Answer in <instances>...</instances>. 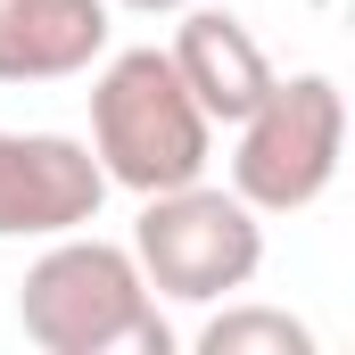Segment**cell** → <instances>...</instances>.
<instances>
[{"mask_svg": "<svg viewBox=\"0 0 355 355\" xmlns=\"http://www.w3.org/2000/svg\"><path fill=\"white\" fill-rule=\"evenodd\" d=\"M17 331L42 355H174V322L132 248L99 232H58L17 281Z\"/></svg>", "mask_w": 355, "mask_h": 355, "instance_id": "1", "label": "cell"}, {"mask_svg": "<svg viewBox=\"0 0 355 355\" xmlns=\"http://www.w3.org/2000/svg\"><path fill=\"white\" fill-rule=\"evenodd\" d=\"M91 149L116 190L157 198L182 182H207L215 157V116L182 83L174 50H116L91 75Z\"/></svg>", "mask_w": 355, "mask_h": 355, "instance_id": "2", "label": "cell"}, {"mask_svg": "<svg viewBox=\"0 0 355 355\" xmlns=\"http://www.w3.org/2000/svg\"><path fill=\"white\" fill-rule=\"evenodd\" d=\"M132 257L157 281V297L174 306H215L232 289H248L265 265V223L240 190H215V182H182L141 198V223H132Z\"/></svg>", "mask_w": 355, "mask_h": 355, "instance_id": "3", "label": "cell"}, {"mask_svg": "<svg viewBox=\"0 0 355 355\" xmlns=\"http://www.w3.org/2000/svg\"><path fill=\"white\" fill-rule=\"evenodd\" d=\"M347 157V99L331 75H281L265 91V107L240 124V149H232V190L257 207V215H297L314 207Z\"/></svg>", "mask_w": 355, "mask_h": 355, "instance_id": "4", "label": "cell"}, {"mask_svg": "<svg viewBox=\"0 0 355 355\" xmlns=\"http://www.w3.org/2000/svg\"><path fill=\"white\" fill-rule=\"evenodd\" d=\"M116 182L75 132H0V240H58L99 223Z\"/></svg>", "mask_w": 355, "mask_h": 355, "instance_id": "5", "label": "cell"}, {"mask_svg": "<svg viewBox=\"0 0 355 355\" xmlns=\"http://www.w3.org/2000/svg\"><path fill=\"white\" fill-rule=\"evenodd\" d=\"M174 67H182V83L198 91V107L215 116V124H248L257 107H265V91L281 83L272 75V58H265V42L232 17V8H182V25H174Z\"/></svg>", "mask_w": 355, "mask_h": 355, "instance_id": "6", "label": "cell"}, {"mask_svg": "<svg viewBox=\"0 0 355 355\" xmlns=\"http://www.w3.org/2000/svg\"><path fill=\"white\" fill-rule=\"evenodd\" d=\"M116 0H0V83H67L107 58Z\"/></svg>", "mask_w": 355, "mask_h": 355, "instance_id": "7", "label": "cell"}, {"mask_svg": "<svg viewBox=\"0 0 355 355\" xmlns=\"http://www.w3.org/2000/svg\"><path fill=\"white\" fill-rule=\"evenodd\" d=\"M198 355H314V331L281 306H223L198 331Z\"/></svg>", "mask_w": 355, "mask_h": 355, "instance_id": "8", "label": "cell"}, {"mask_svg": "<svg viewBox=\"0 0 355 355\" xmlns=\"http://www.w3.org/2000/svg\"><path fill=\"white\" fill-rule=\"evenodd\" d=\"M116 8H141V17H182L190 0H116Z\"/></svg>", "mask_w": 355, "mask_h": 355, "instance_id": "9", "label": "cell"}]
</instances>
